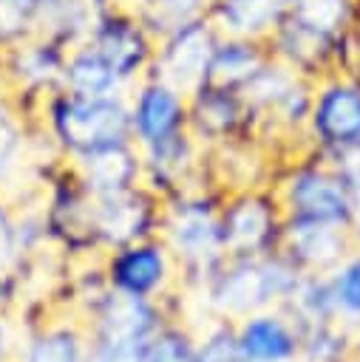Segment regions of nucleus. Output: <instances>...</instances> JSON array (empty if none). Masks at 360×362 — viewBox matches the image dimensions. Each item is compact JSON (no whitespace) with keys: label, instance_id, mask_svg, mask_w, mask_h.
<instances>
[{"label":"nucleus","instance_id":"obj_6","mask_svg":"<svg viewBox=\"0 0 360 362\" xmlns=\"http://www.w3.org/2000/svg\"><path fill=\"white\" fill-rule=\"evenodd\" d=\"M283 209L275 198V189L244 187L224 198L221 204V238L224 255H261L281 240Z\"/></svg>","mask_w":360,"mask_h":362},{"label":"nucleus","instance_id":"obj_21","mask_svg":"<svg viewBox=\"0 0 360 362\" xmlns=\"http://www.w3.org/2000/svg\"><path fill=\"white\" fill-rule=\"evenodd\" d=\"M71 93L79 96H111V93H125V85L113 74V68L105 62V57L88 45L85 40L71 45L65 54V68H62V85Z\"/></svg>","mask_w":360,"mask_h":362},{"label":"nucleus","instance_id":"obj_8","mask_svg":"<svg viewBox=\"0 0 360 362\" xmlns=\"http://www.w3.org/2000/svg\"><path fill=\"white\" fill-rule=\"evenodd\" d=\"M190 122L187 130L198 139L201 147L218 150L238 141H252L261 133L258 116L241 90L201 82L190 96Z\"/></svg>","mask_w":360,"mask_h":362},{"label":"nucleus","instance_id":"obj_12","mask_svg":"<svg viewBox=\"0 0 360 362\" xmlns=\"http://www.w3.org/2000/svg\"><path fill=\"white\" fill-rule=\"evenodd\" d=\"M68 45L45 34H31L0 51V76L20 93L45 99L62 85Z\"/></svg>","mask_w":360,"mask_h":362},{"label":"nucleus","instance_id":"obj_34","mask_svg":"<svg viewBox=\"0 0 360 362\" xmlns=\"http://www.w3.org/2000/svg\"><path fill=\"white\" fill-rule=\"evenodd\" d=\"M3 356H6V328L0 322V362H3Z\"/></svg>","mask_w":360,"mask_h":362},{"label":"nucleus","instance_id":"obj_27","mask_svg":"<svg viewBox=\"0 0 360 362\" xmlns=\"http://www.w3.org/2000/svg\"><path fill=\"white\" fill-rule=\"evenodd\" d=\"M145 362H196V342L181 328H159L147 339Z\"/></svg>","mask_w":360,"mask_h":362},{"label":"nucleus","instance_id":"obj_17","mask_svg":"<svg viewBox=\"0 0 360 362\" xmlns=\"http://www.w3.org/2000/svg\"><path fill=\"white\" fill-rule=\"evenodd\" d=\"M269 59H272V54L266 48V40L218 34V42L213 48L204 82L232 88V90H244Z\"/></svg>","mask_w":360,"mask_h":362},{"label":"nucleus","instance_id":"obj_19","mask_svg":"<svg viewBox=\"0 0 360 362\" xmlns=\"http://www.w3.org/2000/svg\"><path fill=\"white\" fill-rule=\"evenodd\" d=\"M286 8L289 0H213L207 17L218 28V34L266 40Z\"/></svg>","mask_w":360,"mask_h":362},{"label":"nucleus","instance_id":"obj_22","mask_svg":"<svg viewBox=\"0 0 360 362\" xmlns=\"http://www.w3.org/2000/svg\"><path fill=\"white\" fill-rule=\"evenodd\" d=\"M96 8L88 0H43L37 34L54 37L62 45H77L88 37Z\"/></svg>","mask_w":360,"mask_h":362},{"label":"nucleus","instance_id":"obj_23","mask_svg":"<svg viewBox=\"0 0 360 362\" xmlns=\"http://www.w3.org/2000/svg\"><path fill=\"white\" fill-rule=\"evenodd\" d=\"M210 3L213 0H142L133 11L147 25V31L159 40L179 25H187L193 20L207 17Z\"/></svg>","mask_w":360,"mask_h":362},{"label":"nucleus","instance_id":"obj_10","mask_svg":"<svg viewBox=\"0 0 360 362\" xmlns=\"http://www.w3.org/2000/svg\"><path fill=\"white\" fill-rule=\"evenodd\" d=\"M218 42V28L210 17L179 25L156 40L150 74L184 90L187 96L207 79V65Z\"/></svg>","mask_w":360,"mask_h":362},{"label":"nucleus","instance_id":"obj_13","mask_svg":"<svg viewBox=\"0 0 360 362\" xmlns=\"http://www.w3.org/2000/svg\"><path fill=\"white\" fill-rule=\"evenodd\" d=\"M354 232L346 226H329L315 221H292L283 218L281 240L278 246L289 255V260L298 269L326 272L346 260V252L351 246Z\"/></svg>","mask_w":360,"mask_h":362},{"label":"nucleus","instance_id":"obj_33","mask_svg":"<svg viewBox=\"0 0 360 362\" xmlns=\"http://www.w3.org/2000/svg\"><path fill=\"white\" fill-rule=\"evenodd\" d=\"M96 11H102V8H136L142 0H88Z\"/></svg>","mask_w":360,"mask_h":362},{"label":"nucleus","instance_id":"obj_25","mask_svg":"<svg viewBox=\"0 0 360 362\" xmlns=\"http://www.w3.org/2000/svg\"><path fill=\"white\" fill-rule=\"evenodd\" d=\"M43 0H0V51L37 34Z\"/></svg>","mask_w":360,"mask_h":362},{"label":"nucleus","instance_id":"obj_24","mask_svg":"<svg viewBox=\"0 0 360 362\" xmlns=\"http://www.w3.org/2000/svg\"><path fill=\"white\" fill-rule=\"evenodd\" d=\"M26 362H88V354L82 337L74 328H54L28 345Z\"/></svg>","mask_w":360,"mask_h":362},{"label":"nucleus","instance_id":"obj_30","mask_svg":"<svg viewBox=\"0 0 360 362\" xmlns=\"http://www.w3.org/2000/svg\"><path fill=\"white\" fill-rule=\"evenodd\" d=\"M20 147H23V130L17 113L6 102H0V173L14 164Z\"/></svg>","mask_w":360,"mask_h":362},{"label":"nucleus","instance_id":"obj_5","mask_svg":"<svg viewBox=\"0 0 360 362\" xmlns=\"http://www.w3.org/2000/svg\"><path fill=\"white\" fill-rule=\"evenodd\" d=\"M85 42L94 45L105 57V62L113 68L125 90L150 74L153 54H156V37L147 31V25L139 20L133 8L96 11Z\"/></svg>","mask_w":360,"mask_h":362},{"label":"nucleus","instance_id":"obj_14","mask_svg":"<svg viewBox=\"0 0 360 362\" xmlns=\"http://www.w3.org/2000/svg\"><path fill=\"white\" fill-rule=\"evenodd\" d=\"M167 243L162 240H133L128 246H119L111 257L108 266V277L111 286L125 291V294H136V297H156L167 277H170V257H167Z\"/></svg>","mask_w":360,"mask_h":362},{"label":"nucleus","instance_id":"obj_3","mask_svg":"<svg viewBox=\"0 0 360 362\" xmlns=\"http://www.w3.org/2000/svg\"><path fill=\"white\" fill-rule=\"evenodd\" d=\"M300 283V269L289 257L241 255L210 280V303L224 317H247L272 303L289 300Z\"/></svg>","mask_w":360,"mask_h":362},{"label":"nucleus","instance_id":"obj_29","mask_svg":"<svg viewBox=\"0 0 360 362\" xmlns=\"http://www.w3.org/2000/svg\"><path fill=\"white\" fill-rule=\"evenodd\" d=\"M147 339L130 337H96L88 362H145Z\"/></svg>","mask_w":360,"mask_h":362},{"label":"nucleus","instance_id":"obj_26","mask_svg":"<svg viewBox=\"0 0 360 362\" xmlns=\"http://www.w3.org/2000/svg\"><path fill=\"white\" fill-rule=\"evenodd\" d=\"M329 280H332L337 317L360 320V255L346 257Z\"/></svg>","mask_w":360,"mask_h":362},{"label":"nucleus","instance_id":"obj_11","mask_svg":"<svg viewBox=\"0 0 360 362\" xmlns=\"http://www.w3.org/2000/svg\"><path fill=\"white\" fill-rule=\"evenodd\" d=\"M162 209H164L162 198L150 192L145 184L91 198L88 206L91 235H96L113 249L128 246L133 240H145L150 238V226L156 221L162 223Z\"/></svg>","mask_w":360,"mask_h":362},{"label":"nucleus","instance_id":"obj_9","mask_svg":"<svg viewBox=\"0 0 360 362\" xmlns=\"http://www.w3.org/2000/svg\"><path fill=\"white\" fill-rule=\"evenodd\" d=\"M125 99H128L130 139L139 150L187 130L190 99L184 90L173 88L170 82L147 74L145 79L133 82L125 90Z\"/></svg>","mask_w":360,"mask_h":362},{"label":"nucleus","instance_id":"obj_7","mask_svg":"<svg viewBox=\"0 0 360 362\" xmlns=\"http://www.w3.org/2000/svg\"><path fill=\"white\" fill-rule=\"evenodd\" d=\"M162 226L167 249L181 255L187 263L210 266L224 255L221 206L204 189L164 201Z\"/></svg>","mask_w":360,"mask_h":362},{"label":"nucleus","instance_id":"obj_20","mask_svg":"<svg viewBox=\"0 0 360 362\" xmlns=\"http://www.w3.org/2000/svg\"><path fill=\"white\" fill-rule=\"evenodd\" d=\"M292 23L309 28L312 34L334 42L340 48L343 37L360 25L357 0H289L286 14Z\"/></svg>","mask_w":360,"mask_h":362},{"label":"nucleus","instance_id":"obj_32","mask_svg":"<svg viewBox=\"0 0 360 362\" xmlns=\"http://www.w3.org/2000/svg\"><path fill=\"white\" fill-rule=\"evenodd\" d=\"M14 252H17V229H14L6 206L0 204V269H6L14 260Z\"/></svg>","mask_w":360,"mask_h":362},{"label":"nucleus","instance_id":"obj_4","mask_svg":"<svg viewBox=\"0 0 360 362\" xmlns=\"http://www.w3.org/2000/svg\"><path fill=\"white\" fill-rule=\"evenodd\" d=\"M303 141L306 150L334 164L360 153V82L340 71L315 79Z\"/></svg>","mask_w":360,"mask_h":362},{"label":"nucleus","instance_id":"obj_2","mask_svg":"<svg viewBox=\"0 0 360 362\" xmlns=\"http://www.w3.org/2000/svg\"><path fill=\"white\" fill-rule=\"evenodd\" d=\"M272 189L283 209V218L351 229L349 184L334 161H326L317 153L306 150L303 158H295V164L286 167Z\"/></svg>","mask_w":360,"mask_h":362},{"label":"nucleus","instance_id":"obj_16","mask_svg":"<svg viewBox=\"0 0 360 362\" xmlns=\"http://www.w3.org/2000/svg\"><path fill=\"white\" fill-rule=\"evenodd\" d=\"M235 339L247 362H292L300 354V334L289 320L272 311L241 317Z\"/></svg>","mask_w":360,"mask_h":362},{"label":"nucleus","instance_id":"obj_18","mask_svg":"<svg viewBox=\"0 0 360 362\" xmlns=\"http://www.w3.org/2000/svg\"><path fill=\"white\" fill-rule=\"evenodd\" d=\"M159 311L150 297L125 294L111 288L96 311V337H130L150 339L159 331Z\"/></svg>","mask_w":360,"mask_h":362},{"label":"nucleus","instance_id":"obj_36","mask_svg":"<svg viewBox=\"0 0 360 362\" xmlns=\"http://www.w3.org/2000/svg\"><path fill=\"white\" fill-rule=\"evenodd\" d=\"M357 3H360V0H357Z\"/></svg>","mask_w":360,"mask_h":362},{"label":"nucleus","instance_id":"obj_31","mask_svg":"<svg viewBox=\"0 0 360 362\" xmlns=\"http://www.w3.org/2000/svg\"><path fill=\"white\" fill-rule=\"evenodd\" d=\"M346 175L349 184V198H351V232L360 235V153L349 156L346 161L337 164Z\"/></svg>","mask_w":360,"mask_h":362},{"label":"nucleus","instance_id":"obj_28","mask_svg":"<svg viewBox=\"0 0 360 362\" xmlns=\"http://www.w3.org/2000/svg\"><path fill=\"white\" fill-rule=\"evenodd\" d=\"M196 362H247L241 356L235 328L218 325L196 345Z\"/></svg>","mask_w":360,"mask_h":362},{"label":"nucleus","instance_id":"obj_1","mask_svg":"<svg viewBox=\"0 0 360 362\" xmlns=\"http://www.w3.org/2000/svg\"><path fill=\"white\" fill-rule=\"evenodd\" d=\"M43 116L51 141L71 161H79L113 144L133 141L125 93L79 96L57 88L43 99Z\"/></svg>","mask_w":360,"mask_h":362},{"label":"nucleus","instance_id":"obj_35","mask_svg":"<svg viewBox=\"0 0 360 362\" xmlns=\"http://www.w3.org/2000/svg\"><path fill=\"white\" fill-rule=\"evenodd\" d=\"M357 351H360V342H357Z\"/></svg>","mask_w":360,"mask_h":362},{"label":"nucleus","instance_id":"obj_15","mask_svg":"<svg viewBox=\"0 0 360 362\" xmlns=\"http://www.w3.org/2000/svg\"><path fill=\"white\" fill-rule=\"evenodd\" d=\"M74 173L91 198L122 192L142 184V153L133 141L113 144L74 161Z\"/></svg>","mask_w":360,"mask_h":362}]
</instances>
